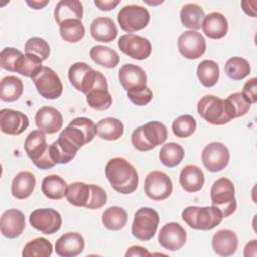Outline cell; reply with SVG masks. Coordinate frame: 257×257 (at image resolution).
<instances>
[{
  "label": "cell",
  "instance_id": "obj_39",
  "mask_svg": "<svg viewBox=\"0 0 257 257\" xmlns=\"http://www.w3.org/2000/svg\"><path fill=\"white\" fill-rule=\"evenodd\" d=\"M59 33L64 41L69 43H76L83 38L85 34V28L81 20L69 19L63 21L59 25Z\"/></svg>",
  "mask_w": 257,
  "mask_h": 257
},
{
  "label": "cell",
  "instance_id": "obj_1",
  "mask_svg": "<svg viewBox=\"0 0 257 257\" xmlns=\"http://www.w3.org/2000/svg\"><path fill=\"white\" fill-rule=\"evenodd\" d=\"M105 177L117 193L128 195L137 190L139 175L136 168L124 158L110 159L105 166Z\"/></svg>",
  "mask_w": 257,
  "mask_h": 257
},
{
  "label": "cell",
  "instance_id": "obj_37",
  "mask_svg": "<svg viewBox=\"0 0 257 257\" xmlns=\"http://www.w3.org/2000/svg\"><path fill=\"white\" fill-rule=\"evenodd\" d=\"M101 221L106 229L111 231H118L126 225L127 213L121 207L112 206L103 212Z\"/></svg>",
  "mask_w": 257,
  "mask_h": 257
},
{
  "label": "cell",
  "instance_id": "obj_46",
  "mask_svg": "<svg viewBox=\"0 0 257 257\" xmlns=\"http://www.w3.org/2000/svg\"><path fill=\"white\" fill-rule=\"evenodd\" d=\"M25 53H31L37 55L42 60H46L50 54V46L40 37H31L29 38L24 45Z\"/></svg>",
  "mask_w": 257,
  "mask_h": 257
},
{
  "label": "cell",
  "instance_id": "obj_20",
  "mask_svg": "<svg viewBox=\"0 0 257 257\" xmlns=\"http://www.w3.org/2000/svg\"><path fill=\"white\" fill-rule=\"evenodd\" d=\"M25 229V217L17 209L5 211L0 219V230L4 237L8 239L18 238Z\"/></svg>",
  "mask_w": 257,
  "mask_h": 257
},
{
  "label": "cell",
  "instance_id": "obj_5",
  "mask_svg": "<svg viewBox=\"0 0 257 257\" xmlns=\"http://www.w3.org/2000/svg\"><path fill=\"white\" fill-rule=\"evenodd\" d=\"M222 212L214 207H187L182 212L183 221L192 229L209 231L221 224L223 220Z\"/></svg>",
  "mask_w": 257,
  "mask_h": 257
},
{
  "label": "cell",
  "instance_id": "obj_52",
  "mask_svg": "<svg viewBox=\"0 0 257 257\" xmlns=\"http://www.w3.org/2000/svg\"><path fill=\"white\" fill-rule=\"evenodd\" d=\"M257 255V242L256 240H252L249 243H247L245 249H244V256H256Z\"/></svg>",
  "mask_w": 257,
  "mask_h": 257
},
{
  "label": "cell",
  "instance_id": "obj_40",
  "mask_svg": "<svg viewBox=\"0 0 257 257\" xmlns=\"http://www.w3.org/2000/svg\"><path fill=\"white\" fill-rule=\"evenodd\" d=\"M42 61L43 60L37 55L31 53H22L16 62L15 72L32 78L42 67Z\"/></svg>",
  "mask_w": 257,
  "mask_h": 257
},
{
  "label": "cell",
  "instance_id": "obj_4",
  "mask_svg": "<svg viewBox=\"0 0 257 257\" xmlns=\"http://www.w3.org/2000/svg\"><path fill=\"white\" fill-rule=\"evenodd\" d=\"M168 131L160 121H149L134 130L131 141L135 149L140 152H147L155 149L166 142Z\"/></svg>",
  "mask_w": 257,
  "mask_h": 257
},
{
  "label": "cell",
  "instance_id": "obj_2",
  "mask_svg": "<svg viewBox=\"0 0 257 257\" xmlns=\"http://www.w3.org/2000/svg\"><path fill=\"white\" fill-rule=\"evenodd\" d=\"M65 198L69 204L86 209H100L107 202L105 191L94 184L74 182L67 186Z\"/></svg>",
  "mask_w": 257,
  "mask_h": 257
},
{
  "label": "cell",
  "instance_id": "obj_32",
  "mask_svg": "<svg viewBox=\"0 0 257 257\" xmlns=\"http://www.w3.org/2000/svg\"><path fill=\"white\" fill-rule=\"evenodd\" d=\"M41 191L50 200H60L66 195L67 184L58 175H48L42 180Z\"/></svg>",
  "mask_w": 257,
  "mask_h": 257
},
{
  "label": "cell",
  "instance_id": "obj_38",
  "mask_svg": "<svg viewBox=\"0 0 257 257\" xmlns=\"http://www.w3.org/2000/svg\"><path fill=\"white\" fill-rule=\"evenodd\" d=\"M184 155L183 147L177 143L171 142L163 145L159 152V159L164 166L174 168L183 161Z\"/></svg>",
  "mask_w": 257,
  "mask_h": 257
},
{
  "label": "cell",
  "instance_id": "obj_17",
  "mask_svg": "<svg viewBox=\"0 0 257 257\" xmlns=\"http://www.w3.org/2000/svg\"><path fill=\"white\" fill-rule=\"evenodd\" d=\"M178 49L185 58L197 59L206 51V40L200 32L188 30L179 36Z\"/></svg>",
  "mask_w": 257,
  "mask_h": 257
},
{
  "label": "cell",
  "instance_id": "obj_36",
  "mask_svg": "<svg viewBox=\"0 0 257 257\" xmlns=\"http://www.w3.org/2000/svg\"><path fill=\"white\" fill-rule=\"evenodd\" d=\"M197 76L203 86L212 87L218 82L220 76L219 65L214 60L205 59L197 66Z\"/></svg>",
  "mask_w": 257,
  "mask_h": 257
},
{
  "label": "cell",
  "instance_id": "obj_34",
  "mask_svg": "<svg viewBox=\"0 0 257 257\" xmlns=\"http://www.w3.org/2000/svg\"><path fill=\"white\" fill-rule=\"evenodd\" d=\"M123 123L114 117H105L96 124V135L105 141H116L122 137Z\"/></svg>",
  "mask_w": 257,
  "mask_h": 257
},
{
  "label": "cell",
  "instance_id": "obj_28",
  "mask_svg": "<svg viewBox=\"0 0 257 257\" xmlns=\"http://www.w3.org/2000/svg\"><path fill=\"white\" fill-rule=\"evenodd\" d=\"M91 36L99 42H111L117 36V28L109 17H96L90 24Z\"/></svg>",
  "mask_w": 257,
  "mask_h": 257
},
{
  "label": "cell",
  "instance_id": "obj_13",
  "mask_svg": "<svg viewBox=\"0 0 257 257\" xmlns=\"http://www.w3.org/2000/svg\"><path fill=\"white\" fill-rule=\"evenodd\" d=\"M144 190L151 200L163 201L172 194L173 183L166 173L162 171H152L145 179Z\"/></svg>",
  "mask_w": 257,
  "mask_h": 257
},
{
  "label": "cell",
  "instance_id": "obj_50",
  "mask_svg": "<svg viewBox=\"0 0 257 257\" xmlns=\"http://www.w3.org/2000/svg\"><path fill=\"white\" fill-rule=\"evenodd\" d=\"M119 0H94V4L102 11H109L119 4Z\"/></svg>",
  "mask_w": 257,
  "mask_h": 257
},
{
  "label": "cell",
  "instance_id": "obj_11",
  "mask_svg": "<svg viewBox=\"0 0 257 257\" xmlns=\"http://www.w3.org/2000/svg\"><path fill=\"white\" fill-rule=\"evenodd\" d=\"M37 92L46 99L58 98L63 90L62 82L57 73L48 66H42L32 77Z\"/></svg>",
  "mask_w": 257,
  "mask_h": 257
},
{
  "label": "cell",
  "instance_id": "obj_49",
  "mask_svg": "<svg viewBox=\"0 0 257 257\" xmlns=\"http://www.w3.org/2000/svg\"><path fill=\"white\" fill-rule=\"evenodd\" d=\"M242 94L246 97V99L251 103L254 104L257 101V78L252 77L251 79L247 80L243 86Z\"/></svg>",
  "mask_w": 257,
  "mask_h": 257
},
{
  "label": "cell",
  "instance_id": "obj_48",
  "mask_svg": "<svg viewBox=\"0 0 257 257\" xmlns=\"http://www.w3.org/2000/svg\"><path fill=\"white\" fill-rule=\"evenodd\" d=\"M126 92H127V97L130 98V100L135 105H138V106L147 105L153 98V92L148 86H145L142 88H137V89H132Z\"/></svg>",
  "mask_w": 257,
  "mask_h": 257
},
{
  "label": "cell",
  "instance_id": "obj_19",
  "mask_svg": "<svg viewBox=\"0 0 257 257\" xmlns=\"http://www.w3.org/2000/svg\"><path fill=\"white\" fill-rule=\"evenodd\" d=\"M29 125V119L21 111L9 108L0 110V130L3 134L17 136L22 134Z\"/></svg>",
  "mask_w": 257,
  "mask_h": 257
},
{
  "label": "cell",
  "instance_id": "obj_53",
  "mask_svg": "<svg viewBox=\"0 0 257 257\" xmlns=\"http://www.w3.org/2000/svg\"><path fill=\"white\" fill-rule=\"evenodd\" d=\"M26 3L33 9H42L43 7H45L49 1L48 0H44V1H37V0H32V1H26Z\"/></svg>",
  "mask_w": 257,
  "mask_h": 257
},
{
  "label": "cell",
  "instance_id": "obj_16",
  "mask_svg": "<svg viewBox=\"0 0 257 257\" xmlns=\"http://www.w3.org/2000/svg\"><path fill=\"white\" fill-rule=\"evenodd\" d=\"M117 45L124 54L137 60L147 59L152 52V44L150 40L133 33L120 36Z\"/></svg>",
  "mask_w": 257,
  "mask_h": 257
},
{
  "label": "cell",
  "instance_id": "obj_44",
  "mask_svg": "<svg viewBox=\"0 0 257 257\" xmlns=\"http://www.w3.org/2000/svg\"><path fill=\"white\" fill-rule=\"evenodd\" d=\"M224 100L233 119L245 115L251 107V103L246 99L242 92L232 93Z\"/></svg>",
  "mask_w": 257,
  "mask_h": 257
},
{
  "label": "cell",
  "instance_id": "obj_45",
  "mask_svg": "<svg viewBox=\"0 0 257 257\" xmlns=\"http://www.w3.org/2000/svg\"><path fill=\"white\" fill-rule=\"evenodd\" d=\"M197 127L195 118L190 114H183L177 117L172 123V131L178 138H188L194 134Z\"/></svg>",
  "mask_w": 257,
  "mask_h": 257
},
{
  "label": "cell",
  "instance_id": "obj_9",
  "mask_svg": "<svg viewBox=\"0 0 257 257\" xmlns=\"http://www.w3.org/2000/svg\"><path fill=\"white\" fill-rule=\"evenodd\" d=\"M159 223L160 217L157 211L149 207L140 208L135 213L132 234L140 241H149L155 236Z\"/></svg>",
  "mask_w": 257,
  "mask_h": 257
},
{
  "label": "cell",
  "instance_id": "obj_26",
  "mask_svg": "<svg viewBox=\"0 0 257 257\" xmlns=\"http://www.w3.org/2000/svg\"><path fill=\"white\" fill-rule=\"evenodd\" d=\"M204 34L211 39H220L228 32L227 18L220 12H211L205 15L202 23Z\"/></svg>",
  "mask_w": 257,
  "mask_h": 257
},
{
  "label": "cell",
  "instance_id": "obj_29",
  "mask_svg": "<svg viewBox=\"0 0 257 257\" xmlns=\"http://www.w3.org/2000/svg\"><path fill=\"white\" fill-rule=\"evenodd\" d=\"M36 185L35 176L28 171L19 172L13 179L11 184V194L18 200L28 198Z\"/></svg>",
  "mask_w": 257,
  "mask_h": 257
},
{
  "label": "cell",
  "instance_id": "obj_42",
  "mask_svg": "<svg viewBox=\"0 0 257 257\" xmlns=\"http://www.w3.org/2000/svg\"><path fill=\"white\" fill-rule=\"evenodd\" d=\"M108 87H96L90 90L86 95L87 104L95 110L108 109L112 104V97L108 92Z\"/></svg>",
  "mask_w": 257,
  "mask_h": 257
},
{
  "label": "cell",
  "instance_id": "obj_54",
  "mask_svg": "<svg viewBox=\"0 0 257 257\" xmlns=\"http://www.w3.org/2000/svg\"><path fill=\"white\" fill-rule=\"evenodd\" d=\"M250 4H251L250 1H242V2H241V5H242V7H243L244 12H245L247 15H249V16L256 17V10H255V8H249V7H250Z\"/></svg>",
  "mask_w": 257,
  "mask_h": 257
},
{
  "label": "cell",
  "instance_id": "obj_8",
  "mask_svg": "<svg viewBox=\"0 0 257 257\" xmlns=\"http://www.w3.org/2000/svg\"><path fill=\"white\" fill-rule=\"evenodd\" d=\"M197 110L203 119L214 125H223L233 119L225 100L213 94L203 96L198 101Z\"/></svg>",
  "mask_w": 257,
  "mask_h": 257
},
{
  "label": "cell",
  "instance_id": "obj_30",
  "mask_svg": "<svg viewBox=\"0 0 257 257\" xmlns=\"http://www.w3.org/2000/svg\"><path fill=\"white\" fill-rule=\"evenodd\" d=\"M82 16L83 6L78 0H61L54 8V19L59 25L69 19L81 20Z\"/></svg>",
  "mask_w": 257,
  "mask_h": 257
},
{
  "label": "cell",
  "instance_id": "obj_18",
  "mask_svg": "<svg viewBox=\"0 0 257 257\" xmlns=\"http://www.w3.org/2000/svg\"><path fill=\"white\" fill-rule=\"evenodd\" d=\"M158 240L164 249L174 252L180 250L185 245L187 233L179 223L171 222L161 228Z\"/></svg>",
  "mask_w": 257,
  "mask_h": 257
},
{
  "label": "cell",
  "instance_id": "obj_24",
  "mask_svg": "<svg viewBox=\"0 0 257 257\" xmlns=\"http://www.w3.org/2000/svg\"><path fill=\"white\" fill-rule=\"evenodd\" d=\"M79 150L71 141L64 136H58V139L49 146V153L55 164H67L74 159Z\"/></svg>",
  "mask_w": 257,
  "mask_h": 257
},
{
  "label": "cell",
  "instance_id": "obj_7",
  "mask_svg": "<svg viewBox=\"0 0 257 257\" xmlns=\"http://www.w3.org/2000/svg\"><path fill=\"white\" fill-rule=\"evenodd\" d=\"M210 195L212 206L218 208L224 218L231 216L236 211L235 187L230 179L224 177L216 180L211 187Z\"/></svg>",
  "mask_w": 257,
  "mask_h": 257
},
{
  "label": "cell",
  "instance_id": "obj_3",
  "mask_svg": "<svg viewBox=\"0 0 257 257\" xmlns=\"http://www.w3.org/2000/svg\"><path fill=\"white\" fill-rule=\"evenodd\" d=\"M68 78L71 85L84 94L99 86L108 87L105 76L85 62L73 63L68 69Z\"/></svg>",
  "mask_w": 257,
  "mask_h": 257
},
{
  "label": "cell",
  "instance_id": "obj_43",
  "mask_svg": "<svg viewBox=\"0 0 257 257\" xmlns=\"http://www.w3.org/2000/svg\"><path fill=\"white\" fill-rule=\"evenodd\" d=\"M52 244L45 238L39 237L29 241L22 250L23 257H48L52 254Z\"/></svg>",
  "mask_w": 257,
  "mask_h": 257
},
{
  "label": "cell",
  "instance_id": "obj_47",
  "mask_svg": "<svg viewBox=\"0 0 257 257\" xmlns=\"http://www.w3.org/2000/svg\"><path fill=\"white\" fill-rule=\"evenodd\" d=\"M22 52L14 47H5L0 52V66L7 71L15 72V65Z\"/></svg>",
  "mask_w": 257,
  "mask_h": 257
},
{
  "label": "cell",
  "instance_id": "obj_27",
  "mask_svg": "<svg viewBox=\"0 0 257 257\" xmlns=\"http://www.w3.org/2000/svg\"><path fill=\"white\" fill-rule=\"evenodd\" d=\"M181 187L188 193H196L200 191L205 183V176L203 171L196 165L185 166L179 179Z\"/></svg>",
  "mask_w": 257,
  "mask_h": 257
},
{
  "label": "cell",
  "instance_id": "obj_35",
  "mask_svg": "<svg viewBox=\"0 0 257 257\" xmlns=\"http://www.w3.org/2000/svg\"><path fill=\"white\" fill-rule=\"evenodd\" d=\"M89 55L96 64L106 68H113L119 63L118 53L104 45L93 46L89 51Z\"/></svg>",
  "mask_w": 257,
  "mask_h": 257
},
{
  "label": "cell",
  "instance_id": "obj_33",
  "mask_svg": "<svg viewBox=\"0 0 257 257\" xmlns=\"http://www.w3.org/2000/svg\"><path fill=\"white\" fill-rule=\"evenodd\" d=\"M23 93V82L19 77L8 75L0 82V98L5 102H13L20 98Z\"/></svg>",
  "mask_w": 257,
  "mask_h": 257
},
{
  "label": "cell",
  "instance_id": "obj_10",
  "mask_svg": "<svg viewBox=\"0 0 257 257\" xmlns=\"http://www.w3.org/2000/svg\"><path fill=\"white\" fill-rule=\"evenodd\" d=\"M150 19L149 10L137 4L123 6L117 14V21L120 28L125 32H135L144 29L149 24Z\"/></svg>",
  "mask_w": 257,
  "mask_h": 257
},
{
  "label": "cell",
  "instance_id": "obj_51",
  "mask_svg": "<svg viewBox=\"0 0 257 257\" xmlns=\"http://www.w3.org/2000/svg\"><path fill=\"white\" fill-rule=\"evenodd\" d=\"M151 253L144 247L141 246H132L127 249V251L125 252V256L126 257H131V256H140V257H146V256H150Z\"/></svg>",
  "mask_w": 257,
  "mask_h": 257
},
{
  "label": "cell",
  "instance_id": "obj_12",
  "mask_svg": "<svg viewBox=\"0 0 257 257\" xmlns=\"http://www.w3.org/2000/svg\"><path fill=\"white\" fill-rule=\"evenodd\" d=\"M60 135L67 138L80 149L93 140L96 135V124L87 117H76L61 131Z\"/></svg>",
  "mask_w": 257,
  "mask_h": 257
},
{
  "label": "cell",
  "instance_id": "obj_22",
  "mask_svg": "<svg viewBox=\"0 0 257 257\" xmlns=\"http://www.w3.org/2000/svg\"><path fill=\"white\" fill-rule=\"evenodd\" d=\"M118 79L126 91L147 86V74L141 66L136 64H123L118 71Z\"/></svg>",
  "mask_w": 257,
  "mask_h": 257
},
{
  "label": "cell",
  "instance_id": "obj_21",
  "mask_svg": "<svg viewBox=\"0 0 257 257\" xmlns=\"http://www.w3.org/2000/svg\"><path fill=\"white\" fill-rule=\"evenodd\" d=\"M36 126L45 134H55L63 124L61 112L52 106L40 107L34 117Z\"/></svg>",
  "mask_w": 257,
  "mask_h": 257
},
{
  "label": "cell",
  "instance_id": "obj_15",
  "mask_svg": "<svg viewBox=\"0 0 257 257\" xmlns=\"http://www.w3.org/2000/svg\"><path fill=\"white\" fill-rule=\"evenodd\" d=\"M230 161V153L228 148L219 142H212L208 144L202 152V162L205 168L217 173L225 169Z\"/></svg>",
  "mask_w": 257,
  "mask_h": 257
},
{
  "label": "cell",
  "instance_id": "obj_31",
  "mask_svg": "<svg viewBox=\"0 0 257 257\" xmlns=\"http://www.w3.org/2000/svg\"><path fill=\"white\" fill-rule=\"evenodd\" d=\"M180 18L182 24L185 27L196 31L202 27V23L205 18V12L198 4L187 3L181 8Z\"/></svg>",
  "mask_w": 257,
  "mask_h": 257
},
{
  "label": "cell",
  "instance_id": "obj_25",
  "mask_svg": "<svg viewBox=\"0 0 257 257\" xmlns=\"http://www.w3.org/2000/svg\"><path fill=\"white\" fill-rule=\"evenodd\" d=\"M212 248L217 255H234L238 248V237L235 232L229 229H223L214 234L212 238Z\"/></svg>",
  "mask_w": 257,
  "mask_h": 257
},
{
  "label": "cell",
  "instance_id": "obj_41",
  "mask_svg": "<svg viewBox=\"0 0 257 257\" xmlns=\"http://www.w3.org/2000/svg\"><path fill=\"white\" fill-rule=\"evenodd\" d=\"M228 77L233 80H241L250 74L251 66L248 60L243 57L233 56L229 58L224 66Z\"/></svg>",
  "mask_w": 257,
  "mask_h": 257
},
{
  "label": "cell",
  "instance_id": "obj_23",
  "mask_svg": "<svg viewBox=\"0 0 257 257\" xmlns=\"http://www.w3.org/2000/svg\"><path fill=\"white\" fill-rule=\"evenodd\" d=\"M84 250V239L76 232H67L55 242V252L60 257H74Z\"/></svg>",
  "mask_w": 257,
  "mask_h": 257
},
{
  "label": "cell",
  "instance_id": "obj_6",
  "mask_svg": "<svg viewBox=\"0 0 257 257\" xmlns=\"http://www.w3.org/2000/svg\"><path fill=\"white\" fill-rule=\"evenodd\" d=\"M24 150L29 159L38 169L47 170L56 165L50 157L45 133L41 130H35L28 134L24 141Z\"/></svg>",
  "mask_w": 257,
  "mask_h": 257
},
{
  "label": "cell",
  "instance_id": "obj_14",
  "mask_svg": "<svg viewBox=\"0 0 257 257\" xmlns=\"http://www.w3.org/2000/svg\"><path fill=\"white\" fill-rule=\"evenodd\" d=\"M30 225L45 235L56 233L62 224L61 215L54 209L42 208L31 212L29 216Z\"/></svg>",
  "mask_w": 257,
  "mask_h": 257
}]
</instances>
